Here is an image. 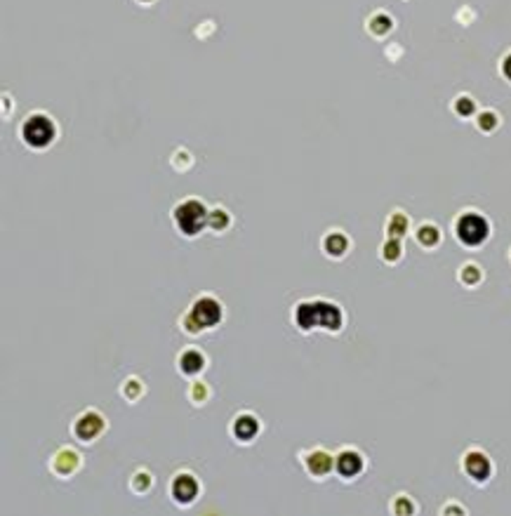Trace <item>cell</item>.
Returning <instances> with one entry per match:
<instances>
[{
  "label": "cell",
  "instance_id": "6",
  "mask_svg": "<svg viewBox=\"0 0 511 516\" xmlns=\"http://www.w3.org/2000/svg\"><path fill=\"white\" fill-rule=\"evenodd\" d=\"M55 135H57L55 123L45 114H31L21 123V139L31 149H45V146L55 142Z\"/></svg>",
  "mask_w": 511,
  "mask_h": 516
},
{
  "label": "cell",
  "instance_id": "29",
  "mask_svg": "<svg viewBox=\"0 0 511 516\" xmlns=\"http://www.w3.org/2000/svg\"><path fill=\"white\" fill-rule=\"evenodd\" d=\"M139 3H151V0H139Z\"/></svg>",
  "mask_w": 511,
  "mask_h": 516
},
{
  "label": "cell",
  "instance_id": "12",
  "mask_svg": "<svg viewBox=\"0 0 511 516\" xmlns=\"http://www.w3.org/2000/svg\"><path fill=\"white\" fill-rule=\"evenodd\" d=\"M205 368H207V356L198 346H187V349L177 353V373L184 375V378L189 380L201 378Z\"/></svg>",
  "mask_w": 511,
  "mask_h": 516
},
{
  "label": "cell",
  "instance_id": "28",
  "mask_svg": "<svg viewBox=\"0 0 511 516\" xmlns=\"http://www.w3.org/2000/svg\"><path fill=\"white\" fill-rule=\"evenodd\" d=\"M502 71H505V76H507V78L511 80V55H509V57L505 59V66H502Z\"/></svg>",
  "mask_w": 511,
  "mask_h": 516
},
{
  "label": "cell",
  "instance_id": "8",
  "mask_svg": "<svg viewBox=\"0 0 511 516\" xmlns=\"http://www.w3.org/2000/svg\"><path fill=\"white\" fill-rule=\"evenodd\" d=\"M48 469L59 481H69V478H73L83 469V455L73 446H59L48 458Z\"/></svg>",
  "mask_w": 511,
  "mask_h": 516
},
{
  "label": "cell",
  "instance_id": "18",
  "mask_svg": "<svg viewBox=\"0 0 511 516\" xmlns=\"http://www.w3.org/2000/svg\"><path fill=\"white\" fill-rule=\"evenodd\" d=\"M153 488V474L146 467H139L132 471V476H130V490L135 493V495L139 498H144V495H149Z\"/></svg>",
  "mask_w": 511,
  "mask_h": 516
},
{
  "label": "cell",
  "instance_id": "9",
  "mask_svg": "<svg viewBox=\"0 0 511 516\" xmlns=\"http://www.w3.org/2000/svg\"><path fill=\"white\" fill-rule=\"evenodd\" d=\"M300 460H302V464H304L307 474L314 478V481H325V478H328L332 471H335V455H332L328 448H323V446L302 451Z\"/></svg>",
  "mask_w": 511,
  "mask_h": 516
},
{
  "label": "cell",
  "instance_id": "19",
  "mask_svg": "<svg viewBox=\"0 0 511 516\" xmlns=\"http://www.w3.org/2000/svg\"><path fill=\"white\" fill-rule=\"evenodd\" d=\"M414 238H417V243L424 250H432L436 248L441 243V229L436 224H419L417 226V231H414Z\"/></svg>",
  "mask_w": 511,
  "mask_h": 516
},
{
  "label": "cell",
  "instance_id": "7",
  "mask_svg": "<svg viewBox=\"0 0 511 516\" xmlns=\"http://www.w3.org/2000/svg\"><path fill=\"white\" fill-rule=\"evenodd\" d=\"M201 478L189 469L175 471L172 478H170V498L177 507H191L201 498Z\"/></svg>",
  "mask_w": 511,
  "mask_h": 516
},
{
  "label": "cell",
  "instance_id": "23",
  "mask_svg": "<svg viewBox=\"0 0 511 516\" xmlns=\"http://www.w3.org/2000/svg\"><path fill=\"white\" fill-rule=\"evenodd\" d=\"M370 31L375 35H384L387 31H391V19L384 17V14H377V17L370 19Z\"/></svg>",
  "mask_w": 511,
  "mask_h": 516
},
{
  "label": "cell",
  "instance_id": "11",
  "mask_svg": "<svg viewBox=\"0 0 511 516\" xmlns=\"http://www.w3.org/2000/svg\"><path fill=\"white\" fill-rule=\"evenodd\" d=\"M363 469H366V460H363V455L356 448H342L335 455V471L342 481H353V478L363 474Z\"/></svg>",
  "mask_w": 511,
  "mask_h": 516
},
{
  "label": "cell",
  "instance_id": "3",
  "mask_svg": "<svg viewBox=\"0 0 511 516\" xmlns=\"http://www.w3.org/2000/svg\"><path fill=\"white\" fill-rule=\"evenodd\" d=\"M207 212L210 208L201 201V198H184L172 208V222L175 229L180 231L184 238H198L207 229Z\"/></svg>",
  "mask_w": 511,
  "mask_h": 516
},
{
  "label": "cell",
  "instance_id": "10",
  "mask_svg": "<svg viewBox=\"0 0 511 516\" xmlns=\"http://www.w3.org/2000/svg\"><path fill=\"white\" fill-rule=\"evenodd\" d=\"M229 432H231V437L238 441V444H253V441L259 437V432H262V422H259V417L255 412L243 410L231 419Z\"/></svg>",
  "mask_w": 511,
  "mask_h": 516
},
{
  "label": "cell",
  "instance_id": "26",
  "mask_svg": "<svg viewBox=\"0 0 511 516\" xmlns=\"http://www.w3.org/2000/svg\"><path fill=\"white\" fill-rule=\"evenodd\" d=\"M455 111L460 116H471L473 114V101L469 97H460L455 101Z\"/></svg>",
  "mask_w": 511,
  "mask_h": 516
},
{
  "label": "cell",
  "instance_id": "4",
  "mask_svg": "<svg viewBox=\"0 0 511 516\" xmlns=\"http://www.w3.org/2000/svg\"><path fill=\"white\" fill-rule=\"evenodd\" d=\"M109 429V419L101 415L97 408H85L80 410L71 422V437L73 441L83 446H92L106 434Z\"/></svg>",
  "mask_w": 511,
  "mask_h": 516
},
{
  "label": "cell",
  "instance_id": "27",
  "mask_svg": "<svg viewBox=\"0 0 511 516\" xmlns=\"http://www.w3.org/2000/svg\"><path fill=\"white\" fill-rule=\"evenodd\" d=\"M495 125H498V116H495V114H480V118H478V128L480 130H493Z\"/></svg>",
  "mask_w": 511,
  "mask_h": 516
},
{
  "label": "cell",
  "instance_id": "1",
  "mask_svg": "<svg viewBox=\"0 0 511 516\" xmlns=\"http://www.w3.org/2000/svg\"><path fill=\"white\" fill-rule=\"evenodd\" d=\"M292 323L300 333L311 330H325V333H339L344 326L342 307L328 300H300L292 307Z\"/></svg>",
  "mask_w": 511,
  "mask_h": 516
},
{
  "label": "cell",
  "instance_id": "20",
  "mask_svg": "<svg viewBox=\"0 0 511 516\" xmlns=\"http://www.w3.org/2000/svg\"><path fill=\"white\" fill-rule=\"evenodd\" d=\"M408 229H410V219H408V215H403L401 210L391 212L389 219H387V234H389V236H394V238H403V236L408 234Z\"/></svg>",
  "mask_w": 511,
  "mask_h": 516
},
{
  "label": "cell",
  "instance_id": "5",
  "mask_svg": "<svg viewBox=\"0 0 511 516\" xmlns=\"http://www.w3.org/2000/svg\"><path fill=\"white\" fill-rule=\"evenodd\" d=\"M455 236L462 246L478 248L490 236V224H488V219L480 212H462L455 222Z\"/></svg>",
  "mask_w": 511,
  "mask_h": 516
},
{
  "label": "cell",
  "instance_id": "24",
  "mask_svg": "<svg viewBox=\"0 0 511 516\" xmlns=\"http://www.w3.org/2000/svg\"><path fill=\"white\" fill-rule=\"evenodd\" d=\"M391 510H394L396 514H412L414 512V505H412V500L408 495H398L394 500V505H391Z\"/></svg>",
  "mask_w": 511,
  "mask_h": 516
},
{
  "label": "cell",
  "instance_id": "13",
  "mask_svg": "<svg viewBox=\"0 0 511 516\" xmlns=\"http://www.w3.org/2000/svg\"><path fill=\"white\" fill-rule=\"evenodd\" d=\"M462 467L466 471V476L471 478V481H476V483H485L488 478H490L493 474V464H490V458L483 453V451H469L462 458Z\"/></svg>",
  "mask_w": 511,
  "mask_h": 516
},
{
  "label": "cell",
  "instance_id": "25",
  "mask_svg": "<svg viewBox=\"0 0 511 516\" xmlns=\"http://www.w3.org/2000/svg\"><path fill=\"white\" fill-rule=\"evenodd\" d=\"M172 165H175V170L184 172V170H189V168L194 165V160H191L189 151H177L175 158H172Z\"/></svg>",
  "mask_w": 511,
  "mask_h": 516
},
{
  "label": "cell",
  "instance_id": "14",
  "mask_svg": "<svg viewBox=\"0 0 511 516\" xmlns=\"http://www.w3.org/2000/svg\"><path fill=\"white\" fill-rule=\"evenodd\" d=\"M349 246L351 243L346 238V234L339 229H330L321 241L323 253H325V257H330V260H342V257L349 253Z\"/></svg>",
  "mask_w": 511,
  "mask_h": 516
},
{
  "label": "cell",
  "instance_id": "15",
  "mask_svg": "<svg viewBox=\"0 0 511 516\" xmlns=\"http://www.w3.org/2000/svg\"><path fill=\"white\" fill-rule=\"evenodd\" d=\"M233 226V215L229 212L224 205H212L207 212V229L217 236H224Z\"/></svg>",
  "mask_w": 511,
  "mask_h": 516
},
{
  "label": "cell",
  "instance_id": "17",
  "mask_svg": "<svg viewBox=\"0 0 511 516\" xmlns=\"http://www.w3.org/2000/svg\"><path fill=\"white\" fill-rule=\"evenodd\" d=\"M121 396L125 401H128L130 405H135L139 403L146 396V385H144V380H139L137 375H130V378H125L121 382Z\"/></svg>",
  "mask_w": 511,
  "mask_h": 516
},
{
  "label": "cell",
  "instance_id": "21",
  "mask_svg": "<svg viewBox=\"0 0 511 516\" xmlns=\"http://www.w3.org/2000/svg\"><path fill=\"white\" fill-rule=\"evenodd\" d=\"M401 255H403L401 238H394V236H389V238L384 241V246H382V257H384V262L394 264V262L401 260Z\"/></svg>",
  "mask_w": 511,
  "mask_h": 516
},
{
  "label": "cell",
  "instance_id": "22",
  "mask_svg": "<svg viewBox=\"0 0 511 516\" xmlns=\"http://www.w3.org/2000/svg\"><path fill=\"white\" fill-rule=\"evenodd\" d=\"M480 278H483V271H480L478 264L469 262V264H464V267L460 269V281H462L464 285H469V287L478 285V283H480Z\"/></svg>",
  "mask_w": 511,
  "mask_h": 516
},
{
  "label": "cell",
  "instance_id": "16",
  "mask_svg": "<svg viewBox=\"0 0 511 516\" xmlns=\"http://www.w3.org/2000/svg\"><path fill=\"white\" fill-rule=\"evenodd\" d=\"M210 399H212V389H210V385H207L205 380L194 378L189 382L187 401L194 405V408H203V405H207V401H210Z\"/></svg>",
  "mask_w": 511,
  "mask_h": 516
},
{
  "label": "cell",
  "instance_id": "2",
  "mask_svg": "<svg viewBox=\"0 0 511 516\" xmlns=\"http://www.w3.org/2000/svg\"><path fill=\"white\" fill-rule=\"evenodd\" d=\"M221 321H224V304L214 295H198L187 314L180 316V330L189 337H198L205 330L217 328Z\"/></svg>",
  "mask_w": 511,
  "mask_h": 516
}]
</instances>
